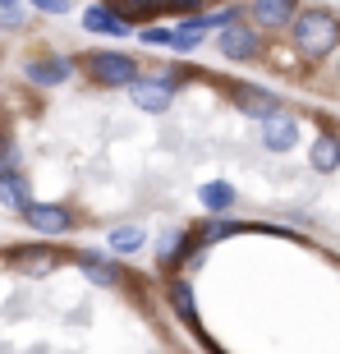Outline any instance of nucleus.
Instances as JSON below:
<instances>
[{"instance_id":"1","label":"nucleus","mask_w":340,"mask_h":354,"mask_svg":"<svg viewBox=\"0 0 340 354\" xmlns=\"http://www.w3.org/2000/svg\"><path fill=\"white\" fill-rule=\"evenodd\" d=\"M290 28H294V46H299L303 55H331L340 46V19L327 10H308V14H294L290 19Z\"/></svg>"},{"instance_id":"2","label":"nucleus","mask_w":340,"mask_h":354,"mask_svg":"<svg viewBox=\"0 0 340 354\" xmlns=\"http://www.w3.org/2000/svg\"><path fill=\"white\" fill-rule=\"evenodd\" d=\"M88 74L106 88H129L138 79V65L129 55H115V51H88Z\"/></svg>"},{"instance_id":"3","label":"nucleus","mask_w":340,"mask_h":354,"mask_svg":"<svg viewBox=\"0 0 340 354\" xmlns=\"http://www.w3.org/2000/svg\"><path fill=\"white\" fill-rule=\"evenodd\" d=\"M23 221L37 230V235H65L74 230V212L69 207H55V203H28L23 207Z\"/></svg>"},{"instance_id":"4","label":"nucleus","mask_w":340,"mask_h":354,"mask_svg":"<svg viewBox=\"0 0 340 354\" xmlns=\"http://www.w3.org/2000/svg\"><path fill=\"white\" fill-rule=\"evenodd\" d=\"M74 74V60L69 55H51V60H32L28 65V83H37V88H55V83H65Z\"/></svg>"},{"instance_id":"5","label":"nucleus","mask_w":340,"mask_h":354,"mask_svg":"<svg viewBox=\"0 0 340 354\" xmlns=\"http://www.w3.org/2000/svg\"><path fill=\"white\" fill-rule=\"evenodd\" d=\"M216 46H221V55H230V60H253L258 55V37H253L249 28H221V37H216Z\"/></svg>"},{"instance_id":"6","label":"nucleus","mask_w":340,"mask_h":354,"mask_svg":"<svg viewBox=\"0 0 340 354\" xmlns=\"http://www.w3.org/2000/svg\"><path fill=\"white\" fill-rule=\"evenodd\" d=\"M83 28H88V32H102V37H124V32H129L124 14L106 10V5H92V10L83 14Z\"/></svg>"},{"instance_id":"7","label":"nucleus","mask_w":340,"mask_h":354,"mask_svg":"<svg viewBox=\"0 0 340 354\" xmlns=\"http://www.w3.org/2000/svg\"><path fill=\"white\" fill-rule=\"evenodd\" d=\"M308 161H313V171H322V175L336 171V166H340V133H317Z\"/></svg>"},{"instance_id":"8","label":"nucleus","mask_w":340,"mask_h":354,"mask_svg":"<svg viewBox=\"0 0 340 354\" xmlns=\"http://www.w3.org/2000/svg\"><path fill=\"white\" fill-rule=\"evenodd\" d=\"M253 14H258L267 28H281L294 19V0H253Z\"/></svg>"},{"instance_id":"9","label":"nucleus","mask_w":340,"mask_h":354,"mask_svg":"<svg viewBox=\"0 0 340 354\" xmlns=\"http://www.w3.org/2000/svg\"><path fill=\"white\" fill-rule=\"evenodd\" d=\"M106 239H111V249H115V253H138L147 235L138 230V225H115V230H111Z\"/></svg>"},{"instance_id":"10","label":"nucleus","mask_w":340,"mask_h":354,"mask_svg":"<svg viewBox=\"0 0 340 354\" xmlns=\"http://www.w3.org/2000/svg\"><path fill=\"white\" fill-rule=\"evenodd\" d=\"M28 5H37V10H51V14H65L69 0H28Z\"/></svg>"},{"instance_id":"11","label":"nucleus","mask_w":340,"mask_h":354,"mask_svg":"<svg viewBox=\"0 0 340 354\" xmlns=\"http://www.w3.org/2000/svg\"><path fill=\"white\" fill-rule=\"evenodd\" d=\"M166 10H198V0H166Z\"/></svg>"}]
</instances>
